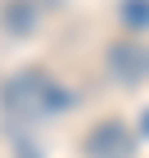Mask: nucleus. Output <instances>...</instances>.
<instances>
[{
  "instance_id": "obj_4",
  "label": "nucleus",
  "mask_w": 149,
  "mask_h": 158,
  "mask_svg": "<svg viewBox=\"0 0 149 158\" xmlns=\"http://www.w3.org/2000/svg\"><path fill=\"white\" fill-rule=\"evenodd\" d=\"M122 18H126V23H149V0H126V5H122Z\"/></svg>"
},
{
  "instance_id": "obj_5",
  "label": "nucleus",
  "mask_w": 149,
  "mask_h": 158,
  "mask_svg": "<svg viewBox=\"0 0 149 158\" xmlns=\"http://www.w3.org/2000/svg\"><path fill=\"white\" fill-rule=\"evenodd\" d=\"M145 131H149V118H145Z\"/></svg>"
},
{
  "instance_id": "obj_3",
  "label": "nucleus",
  "mask_w": 149,
  "mask_h": 158,
  "mask_svg": "<svg viewBox=\"0 0 149 158\" xmlns=\"http://www.w3.org/2000/svg\"><path fill=\"white\" fill-rule=\"evenodd\" d=\"M109 63L118 68V77H122V81H136V77L149 68L145 50H136V45H113V50H109Z\"/></svg>"
},
{
  "instance_id": "obj_2",
  "label": "nucleus",
  "mask_w": 149,
  "mask_h": 158,
  "mask_svg": "<svg viewBox=\"0 0 149 158\" xmlns=\"http://www.w3.org/2000/svg\"><path fill=\"white\" fill-rule=\"evenodd\" d=\"M131 135H126L122 122H99L95 131L86 135V154L90 158H131Z\"/></svg>"
},
{
  "instance_id": "obj_1",
  "label": "nucleus",
  "mask_w": 149,
  "mask_h": 158,
  "mask_svg": "<svg viewBox=\"0 0 149 158\" xmlns=\"http://www.w3.org/2000/svg\"><path fill=\"white\" fill-rule=\"evenodd\" d=\"M50 95H54V86H50L45 73H18L9 86H5V109L9 113H41V109H50L45 104Z\"/></svg>"
}]
</instances>
